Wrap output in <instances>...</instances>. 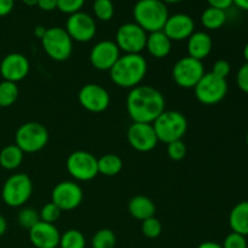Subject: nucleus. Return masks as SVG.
Returning <instances> with one entry per match:
<instances>
[{
	"label": "nucleus",
	"instance_id": "nucleus-1",
	"mask_svg": "<svg viewBox=\"0 0 248 248\" xmlns=\"http://www.w3.org/2000/svg\"><path fill=\"white\" fill-rule=\"evenodd\" d=\"M165 104L164 94L149 85L133 87L126 98V109L133 123L153 124L165 111Z\"/></svg>",
	"mask_w": 248,
	"mask_h": 248
},
{
	"label": "nucleus",
	"instance_id": "nucleus-2",
	"mask_svg": "<svg viewBox=\"0 0 248 248\" xmlns=\"http://www.w3.org/2000/svg\"><path fill=\"white\" fill-rule=\"evenodd\" d=\"M148 72V63L140 53H125L120 56L109 73L116 86L133 89L140 85Z\"/></svg>",
	"mask_w": 248,
	"mask_h": 248
},
{
	"label": "nucleus",
	"instance_id": "nucleus-3",
	"mask_svg": "<svg viewBox=\"0 0 248 248\" xmlns=\"http://www.w3.org/2000/svg\"><path fill=\"white\" fill-rule=\"evenodd\" d=\"M132 14L135 23L147 33L162 31L170 16L166 4L161 0H138Z\"/></svg>",
	"mask_w": 248,
	"mask_h": 248
},
{
	"label": "nucleus",
	"instance_id": "nucleus-4",
	"mask_svg": "<svg viewBox=\"0 0 248 248\" xmlns=\"http://www.w3.org/2000/svg\"><path fill=\"white\" fill-rule=\"evenodd\" d=\"M152 125L159 142L165 144L182 140L188 131V120L178 110H165Z\"/></svg>",
	"mask_w": 248,
	"mask_h": 248
},
{
	"label": "nucleus",
	"instance_id": "nucleus-5",
	"mask_svg": "<svg viewBox=\"0 0 248 248\" xmlns=\"http://www.w3.org/2000/svg\"><path fill=\"white\" fill-rule=\"evenodd\" d=\"M15 144L23 153L33 154L40 152L48 143V131L39 123H26L19 126L15 135Z\"/></svg>",
	"mask_w": 248,
	"mask_h": 248
},
{
	"label": "nucleus",
	"instance_id": "nucleus-6",
	"mask_svg": "<svg viewBox=\"0 0 248 248\" xmlns=\"http://www.w3.org/2000/svg\"><path fill=\"white\" fill-rule=\"evenodd\" d=\"M44 51L51 60L56 62L67 61L73 52V40L62 27L47 28L46 34L41 39Z\"/></svg>",
	"mask_w": 248,
	"mask_h": 248
},
{
	"label": "nucleus",
	"instance_id": "nucleus-7",
	"mask_svg": "<svg viewBox=\"0 0 248 248\" xmlns=\"http://www.w3.org/2000/svg\"><path fill=\"white\" fill-rule=\"evenodd\" d=\"M33 183L26 173H15L6 179L1 189L2 201L10 207H21L31 199Z\"/></svg>",
	"mask_w": 248,
	"mask_h": 248
},
{
	"label": "nucleus",
	"instance_id": "nucleus-8",
	"mask_svg": "<svg viewBox=\"0 0 248 248\" xmlns=\"http://www.w3.org/2000/svg\"><path fill=\"white\" fill-rule=\"evenodd\" d=\"M196 99L203 106H216L225 98L228 93V82L212 73H205L200 81L194 87Z\"/></svg>",
	"mask_w": 248,
	"mask_h": 248
},
{
	"label": "nucleus",
	"instance_id": "nucleus-9",
	"mask_svg": "<svg viewBox=\"0 0 248 248\" xmlns=\"http://www.w3.org/2000/svg\"><path fill=\"white\" fill-rule=\"evenodd\" d=\"M205 75L202 61L193 57H182L172 68V79L177 86L182 89H194L201 78Z\"/></svg>",
	"mask_w": 248,
	"mask_h": 248
},
{
	"label": "nucleus",
	"instance_id": "nucleus-10",
	"mask_svg": "<svg viewBox=\"0 0 248 248\" xmlns=\"http://www.w3.org/2000/svg\"><path fill=\"white\" fill-rule=\"evenodd\" d=\"M70 176L79 182H89L98 174L97 159L93 154L85 150H77L68 156L65 162Z\"/></svg>",
	"mask_w": 248,
	"mask_h": 248
},
{
	"label": "nucleus",
	"instance_id": "nucleus-11",
	"mask_svg": "<svg viewBox=\"0 0 248 248\" xmlns=\"http://www.w3.org/2000/svg\"><path fill=\"white\" fill-rule=\"evenodd\" d=\"M147 31L135 22H127L119 27L115 44L119 50L125 53H140L145 48Z\"/></svg>",
	"mask_w": 248,
	"mask_h": 248
},
{
	"label": "nucleus",
	"instance_id": "nucleus-12",
	"mask_svg": "<svg viewBox=\"0 0 248 248\" xmlns=\"http://www.w3.org/2000/svg\"><path fill=\"white\" fill-rule=\"evenodd\" d=\"M84 199L81 186L72 181L58 183L51 194V202L55 203L61 211H73L80 206Z\"/></svg>",
	"mask_w": 248,
	"mask_h": 248
},
{
	"label": "nucleus",
	"instance_id": "nucleus-13",
	"mask_svg": "<svg viewBox=\"0 0 248 248\" xmlns=\"http://www.w3.org/2000/svg\"><path fill=\"white\" fill-rule=\"evenodd\" d=\"M64 29L73 41L89 43L96 35L97 26L91 15L79 11L68 17Z\"/></svg>",
	"mask_w": 248,
	"mask_h": 248
},
{
	"label": "nucleus",
	"instance_id": "nucleus-14",
	"mask_svg": "<svg viewBox=\"0 0 248 248\" xmlns=\"http://www.w3.org/2000/svg\"><path fill=\"white\" fill-rule=\"evenodd\" d=\"M80 106L90 113H102L110 104L109 92L98 84H86L78 94Z\"/></svg>",
	"mask_w": 248,
	"mask_h": 248
},
{
	"label": "nucleus",
	"instance_id": "nucleus-15",
	"mask_svg": "<svg viewBox=\"0 0 248 248\" xmlns=\"http://www.w3.org/2000/svg\"><path fill=\"white\" fill-rule=\"evenodd\" d=\"M127 140L133 149L140 153L152 152L159 142L152 124L143 123H132L127 130Z\"/></svg>",
	"mask_w": 248,
	"mask_h": 248
},
{
	"label": "nucleus",
	"instance_id": "nucleus-16",
	"mask_svg": "<svg viewBox=\"0 0 248 248\" xmlns=\"http://www.w3.org/2000/svg\"><path fill=\"white\" fill-rule=\"evenodd\" d=\"M31 63L28 58L18 52H12L5 56L0 63V75L6 81L17 84L26 79L29 74Z\"/></svg>",
	"mask_w": 248,
	"mask_h": 248
},
{
	"label": "nucleus",
	"instance_id": "nucleus-17",
	"mask_svg": "<svg viewBox=\"0 0 248 248\" xmlns=\"http://www.w3.org/2000/svg\"><path fill=\"white\" fill-rule=\"evenodd\" d=\"M120 52L115 41L102 40L92 47L90 52V63L94 69L110 70L121 56Z\"/></svg>",
	"mask_w": 248,
	"mask_h": 248
},
{
	"label": "nucleus",
	"instance_id": "nucleus-18",
	"mask_svg": "<svg viewBox=\"0 0 248 248\" xmlns=\"http://www.w3.org/2000/svg\"><path fill=\"white\" fill-rule=\"evenodd\" d=\"M162 31L171 41L188 40L195 31V22L186 14H174L169 16Z\"/></svg>",
	"mask_w": 248,
	"mask_h": 248
},
{
	"label": "nucleus",
	"instance_id": "nucleus-19",
	"mask_svg": "<svg viewBox=\"0 0 248 248\" xmlns=\"http://www.w3.org/2000/svg\"><path fill=\"white\" fill-rule=\"evenodd\" d=\"M61 234L55 224L39 222L29 230V240L36 248H57L60 246Z\"/></svg>",
	"mask_w": 248,
	"mask_h": 248
},
{
	"label": "nucleus",
	"instance_id": "nucleus-20",
	"mask_svg": "<svg viewBox=\"0 0 248 248\" xmlns=\"http://www.w3.org/2000/svg\"><path fill=\"white\" fill-rule=\"evenodd\" d=\"M213 47L212 38L206 31H194L188 39L186 50L189 57L202 61L211 53Z\"/></svg>",
	"mask_w": 248,
	"mask_h": 248
},
{
	"label": "nucleus",
	"instance_id": "nucleus-21",
	"mask_svg": "<svg viewBox=\"0 0 248 248\" xmlns=\"http://www.w3.org/2000/svg\"><path fill=\"white\" fill-rule=\"evenodd\" d=\"M145 48L150 56L160 60L170 55L172 50V41L162 31H153L148 34Z\"/></svg>",
	"mask_w": 248,
	"mask_h": 248
},
{
	"label": "nucleus",
	"instance_id": "nucleus-22",
	"mask_svg": "<svg viewBox=\"0 0 248 248\" xmlns=\"http://www.w3.org/2000/svg\"><path fill=\"white\" fill-rule=\"evenodd\" d=\"M128 212L133 218L138 220H145L155 215V203L152 199L144 195H137L132 198L128 202Z\"/></svg>",
	"mask_w": 248,
	"mask_h": 248
},
{
	"label": "nucleus",
	"instance_id": "nucleus-23",
	"mask_svg": "<svg viewBox=\"0 0 248 248\" xmlns=\"http://www.w3.org/2000/svg\"><path fill=\"white\" fill-rule=\"evenodd\" d=\"M229 225L232 232L248 236V201L236 203L230 211Z\"/></svg>",
	"mask_w": 248,
	"mask_h": 248
},
{
	"label": "nucleus",
	"instance_id": "nucleus-24",
	"mask_svg": "<svg viewBox=\"0 0 248 248\" xmlns=\"http://www.w3.org/2000/svg\"><path fill=\"white\" fill-rule=\"evenodd\" d=\"M24 153L16 144H10L0 152V166L7 171L16 170L23 161Z\"/></svg>",
	"mask_w": 248,
	"mask_h": 248
},
{
	"label": "nucleus",
	"instance_id": "nucleus-25",
	"mask_svg": "<svg viewBox=\"0 0 248 248\" xmlns=\"http://www.w3.org/2000/svg\"><path fill=\"white\" fill-rule=\"evenodd\" d=\"M227 22V11L208 6L201 15V23L208 31H217Z\"/></svg>",
	"mask_w": 248,
	"mask_h": 248
},
{
	"label": "nucleus",
	"instance_id": "nucleus-26",
	"mask_svg": "<svg viewBox=\"0 0 248 248\" xmlns=\"http://www.w3.org/2000/svg\"><path fill=\"white\" fill-rule=\"evenodd\" d=\"M97 166H98V173L107 177L116 176L123 170V160L120 156L115 154H106L97 159Z\"/></svg>",
	"mask_w": 248,
	"mask_h": 248
},
{
	"label": "nucleus",
	"instance_id": "nucleus-27",
	"mask_svg": "<svg viewBox=\"0 0 248 248\" xmlns=\"http://www.w3.org/2000/svg\"><path fill=\"white\" fill-rule=\"evenodd\" d=\"M19 94V90L17 84L11 81L0 82V108L11 107L17 101Z\"/></svg>",
	"mask_w": 248,
	"mask_h": 248
},
{
	"label": "nucleus",
	"instance_id": "nucleus-28",
	"mask_svg": "<svg viewBox=\"0 0 248 248\" xmlns=\"http://www.w3.org/2000/svg\"><path fill=\"white\" fill-rule=\"evenodd\" d=\"M86 246V240L84 234L79 230L69 229L61 235L60 247L61 248H85Z\"/></svg>",
	"mask_w": 248,
	"mask_h": 248
},
{
	"label": "nucleus",
	"instance_id": "nucleus-29",
	"mask_svg": "<svg viewBox=\"0 0 248 248\" xmlns=\"http://www.w3.org/2000/svg\"><path fill=\"white\" fill-rule=\"evenodd\" d=\"M92 248H114L116 236L110 229H101L92 237Z\"/></svg>",
	"mask_w": 248,
	"mask_h": 248
},
{
	"label": "nucleus",
	"instance_id": "nucleus-30",
	"mask_svg": "<svg viewBox=\"0 0 248 248\" xmlns=\"http://www.w3.org/2000/svg\"><path fill=\"white\" fill-rule=\"evenodd\" d=\"M114 4L111 0H94L93 1V14L99 21L108 22L114 16Z\"/></svg>",
	"mask_w": 248,
	"mask_h": 248
},
{
	"label": "nucleus",
	"instance_id": "nucleus-31",
	"mask_svg": "<svg viewBox=\"0 0 248 248\" xmlns=\"http://www.w3.org/2000/svg\"><path fill=\"white\" fill-rule=\"evenodd\" d=\"M17 220H18V224L23 229H27L29 232L36 223L40 222V216H39V212L35 208L24 207L19 211L18 216H17Z\"/></svg>",
	"mask_w": 248,
	"mask_h": 248
},
{
	"label": "nucleus",
	"instance_id": "nucleus-32",
	"mask_svg": "<svg viewBox=\"0 0 248 248\" xmlns=\"http://www.w3.org/2000/svg\"><path fill=\"white\" fill-rule=\"evenodd\" d=\"M162 232V225L157 218L150 217L142 222V232L148 239H156Z\"/></svg>",
	"mask_w": 248,
	"mask_h": 248
},
{
	"label": "nucleus",
	"instance_id": "nucleus-33",
	"mask_svg": "<svg viewBox=\"0 0 248 248\" xmlns=\"http://www.w3.org/2000/svg\"><path fill=\"white\" fill-rule=\"evenodd\" d=\"M61 213L62 211L57 207L53 202H48L46 205L43 206V208L39 212V216H40L41 222L51 223L53 224L55 222H57L58 218L61 217Z\"/></svg>",
	"mask_w": 248,
	"mask_h": 248
},
{
	"label": "nucleus",
	"instance_id": "nucleus-34",
	"mask_svg": "<svg viewBox=\"0 0 248 248\" xmlns=\"http://www.w3.org/2000/svg\"><path fill=\"white\" fill-rule=\"evenodd\" d=\"M167 155L173 161H181L186 155V145L182 140L167 144Z\"/></svg>",
	"mask_w": 248,
	"mask_h": 248
},
{
	"label": "nucleus",
	"instance_id": "nucleus-35",
	"mask_svg": "<svg viewBox=\"0 0 248 248\" xmlns=\"http://www.w3.org/2000/svg\"><path fill=\"white\" fill-rule=\"evenodd\" d=\"M84 4L85 0H57V9L63 14L70 16V15L81 11Z\"/></svg>",
	"mask_w": 248,
	"mask_h": 248
},
{
	"label": "nucleus",
	"instance_id": "nucleus-36",
	"mask_svg": "<svg viewBox=\"0 0 248 248\" xmlns=\"http://www.w3.org/2000/svg\"><path fill=\"white\" fill-rule=\"evenodd\" d=\"M223 248H247L246 236L240 235L237 232H230L227 235L222 245Z\"/></svg>",
	"mask_w": 248,
	"mask_h": 248
},
{
	"label": "nucleus",
	"instance_id": "nucleus-37",
	"mask_svg": "<svg viewBox=\"0 0 248 248\" xmlns=\"http://www.w3.org/2000/svg\"><path fill=\"white\" fill-rule=\"evenodd\" d=\"M230 72H232V65H230V63L225 60H218L216 61L215 64H213L212 72L211 73H212L213 75H216V77L227 80Z\"/></svg>",
	"mask_w": 248,
	"mask_h": 248
},
{
	"label": "nucleus",
	"instance_id": "nucleus-38",
	"mask_svg": "<svg viewBox=\"0 0 248 248\" xmlns=\"http://www.w3.org/2000/svg\"><path fill=\"white\" fill-rule=\"evenodd\" d=\"M236 84L242 92L248 94V63L242 64L240 69L237 70Z\"/></svg>",
	"mask_w": 248,
	"mask_h": 248
},
{
	"label": "nucleus",
	"instance_id": "nucleus-39",
	"mask_svg": "<svg viewBox=\"0 0 248 248\" xmlns=\"http://www.w3.org/2000/svg\"><path fill=\"white\" fill-rule=\"evenodd\" d=\"M208 2L211 7H216V9H220L227 11L229 7H232L234 5L232 0H206Z\"/></svg>",
	"mask_w": 248,
	"mask_h": 248
},
{
	"label": "nucleus",
	"instance_id": "nucleus-40",
	"mask_svg": "<svg viewBox=\"0 0 248 248\" xmlns=\"http://www.w3.org/2000/svg\"><path fill=\"white\" fill-rule=\"evenodd\" d=\"M15 0H0V17L7 16L12 11Z\"/></svg>",
	"mask_w": 248,
	"mask_h": 248
},
{
	"label": "nucleus",
	"instance_id": "nucleus-41",
	"mask_svg": "<svg viewBox=\"0 0 248 248\" xmlns=\"http://www.w3.org/2000/svg\"><path fill=\"white\" fill-rule=\"evenodd\" d=\"M38 6L43 11H53L57 9V0H38Z\"/></svg>",
	"mask_w": 248,
	"mask_h": 248
},
{
	"label": "nucleus",
	"instance_id": "nucleus-42",
	"mask_svg": "<svg viewBox=\"0 0 248 248\" xmlns=\"http://www.w3.org/2000/svg\"><path fill=\"white\" fill-rule=\"evenodd\" d=\"M46 31H47V29H46L44 26H36L35 28H34V35L41 40V39L44 38V35L46 34Z\"/></svg>",
	"mask_w": 248,
	"mask_h": 248
},
{
	"label": "nucleus",
	"instance_id": "nucleus-43",
	"mask_svg": "<svg viewBox=\"0 0 248 248\" xmlns=\"http://www.w3.org/2000/svg\"><path fill=\"white\" fill-rule=\"evenodd\" d=\"M198 248H223L222 245L217 244V242H213V241H206L202 242L198 246Z\"/></svg>",
	"mask_w": 248,
	"mask_h": 248
},
{
	"label": "nucleus",
	"instance_id": "nucleus-44",
	"mask_svg": "<svg viewBox=\"0 0 248 248\" xmlns=\"http://www.w3.org/2000/svg\"><path fill=\"white\" fill-rule=\"evenodd\" d=\"M234 5H236L239 9L244 10V11H248V0H232Z\"/></svg>",
	"mask_w": 248,
	"mask_h": 248
},
{
	"label": "nucleus",
	"instance_id": "nucleus-45",
	"mask_svg": "<svg viewBox=\"0 0 248 248\" xmlns=\"http://www.w3.org/2000/svg\"><path fill=\"white\" fill-rule=\"evenodd\" d=\"M6 230H7L6 219H5V218L0 215V236H2V235L5 234V232H6Z\"/></svg>",
	"mask_w": 248,
	"mask_h": 248
},
{
	"label": "nucleus",
	"instance_id": "nucleus-46",
	"mask_svg": "<svg viewBox=\"0 0 248 248\" xmlns=\"http://www.w3.org/2000/svg\"><path fill=\"white\" fill-rule=\"evenodd\" d=\"M23 4H26L27 6H35L38 5V0H22Z\"/></svg>",
	"mask_w": 248,
	"mask_h": 248
},
{
	"label": "nucleus",
	"instance_id": "nucleus-47",
	"mask_svg": "<svg viewBox=\"0 0 248 248\" xmlns=\"http://www.w3.org/2000/svg\"><path fill=\"white\" fill-rule=\"evenodd\" d=\"M244 58L246 61V63H248V43L245 45L244 47Z\"/></svg>",
	"mask_w": 248,
	"mask_h": 248
},
{
	"label": "nucleus",
	"instance_id": "nucleus-48",
	"mask_svg": "<svg viewBox=\"0 0 248 248\" xmlns=\"http://www.w3.org/2000/svg\"><path fill=\"white\" fill-rule=\"evenodd\" d=\"M161 1H164L165 4H177V2L182 1V0H161Z\"/></svg>",
	"mask_w": 248,
	"mask_h": 248
},
{
	"label": "nucleus",
	"instance_id": "nucleus-49",
	"mask_svg": "<svg viewBox=\"0 0 248 248\" xmlns=\"http://www.w3.org/2000/svg\"><path fill=\"white\" fill-rule=\"evenodd\" d=\"M246 144H247V147H248V132H247V135H246Z\"/></svg>",
	"mask_w": 248,
	"mask_h": 248
}]
</instances>
